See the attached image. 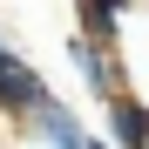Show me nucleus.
Wrapping results in <instances>:
<instances>
[{
  "label": "nucleus",
  "mask_w": 149,
  "mask_h": 149,
  "mask_svg": "<svg viewBox=\"0 0 149 149\" xmlns=\"http://www.w3.org/2000/svg\"><path fill=\"white\" fill-rule=\"evenodd\" d=\"M41 102H47V81L0 41V109H7V115H34Z\"/></svg>",
  "instance_id": "1"
},
{
  "label": "nucleus",
  "mask_w": 149,
  "mask_h": 149,
  "mask_svg": "<svg viewBox=\"0 0 149 149\" xmlns=\"http://www.w3.org/2000/svg\"><path fill=\"white\" fill-rule=\"evenodd\" d=\"M27 122H34V136H41L47 149H88V129H81V115H74V109H61L54 95H47V102H41Z\"/></svg>",
  "instance_id": "2"
},
{
  "label": "nucleus",
  "mask_w": 149,
  "mask_h": 149,
  "mask_svg": "<svg viewBox=\"0 0 149 149\" xmlns=\"http://www.w3.org/2000/svg\"><path fill=\"white\" fill-rule=\"evenodd\" d=\"M102 109H109V136H115V149H149V102L115 95V102H102Z\"/></svg>",
  "instance_id": "3"
},
{
  "label": "nucleus",
  "mask_w": 149,
  "mask_h": 149,
  "mask_svg": "<svg viewBox=\"0 0 149 149\" xmlns=\"http://www.w3.org/2000/svg\"><path fill=\"white\" fill-rule=\"evenodd\" d=\"M68 61H74V74H81V81H88V95H95V102H115V68H109V54H102V47H88L81 34H74L68 41Z\"/></svg>",
  "instance_id": "4"
}]
</instances>
